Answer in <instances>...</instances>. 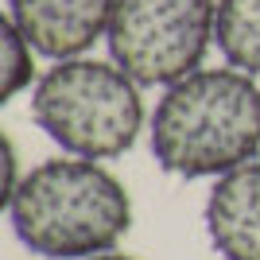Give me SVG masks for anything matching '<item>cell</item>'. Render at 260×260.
Instances as JSON below:
<instances>
[{
    "label": "cell",
    "mask_w": 260,
    "mask_h": 260,
    "mask_svg": "<svg viewBox=\"0 0 260 260\" xmlns=\"http://www.w3.org/2000/svg\"><path fill=\"white\" fill-rule=\"evenodd\" d=\"M31 117L66 155L113 159L144 128L140 82L105 58H62L35 82Z\"/></svg>",
    "instance_id": "obj_3"
},
{
    "label": "cell",
    "mask_w": 260,
    "mask_h": 260,
    "mask_svg": "<svg viewBox=\"0 0 260 260\" xmlns=\"http://www.w3.org/2000/svg\"><path fill=\"white\" fill-rule=\"evenodd\" d=\"M35 54L39 51L27 43V35L4 16V20H0V78H4L0 93H4V101H12L16 93H23V89L31 86V82H39V78H35Z\"/></svg>",
    "instance_id": "obj_8"
},
{
    "label": "cell",
    "mask_w": 260,
    "mask_h": 260,
    "mask_svg": "<svg viewBox=\"0 0 260 260\" xmlns=\"http://www.w3.org/2000/svg\"><path fill=\"white\" fill-rule=\"evenodd\" d=\"M152 155L179 179H221L260 155V82L233 66H198L163 86L155 101Z\"/></svg>",
    "instance_id": "obj_1"
},
{
    "label": "cell",
    "mask_w": 260,
    "mask_h": 260,
    "mask_svg": "<svg viewBox=\"0 0 260 260\" xmlns=\"http://www.w3.org/2000/svg\"><path fill=\"white\" fill-rule=\"evenodd\" d=\"M214 47L225 66L260 78V0H217Z\"/></svg>",
    "instance_id": "obj_7"
},
{
    "label": "cell",
    "mask_w": 260,
    "mask_h": 260,
    "mask_svg": "<svg viewBox=\"0 0 260 260\" xmlns=\"http://www.w3.org/2000/svg\"><path fill=\"white\" fill-rule=\"evenodd\" d=\"M86 260H136V256H124V252H98V256H86Z\"/></svg>",
    "instance_id": "obj_9"
},
{
    "label": "cell",
    "mask_w": 260,
    "mask_h": 260,
    "mask_svg": "<svg viewBox=\"0 0 260 260\" xmlns=\"http://www.w3.org/2000/svg\"><path fill=\"white\" fill-rule=\"evenodd\" d=\"M206 233L225 260H260V159L214 183L206 198Z\"/></svg>",
    "instance_id": "obj_6"
},
{
    "label": "cell",
    "mask_w": 260,
    "mask_h": 260,
    "mask_svg": "<svg viewBox=\"0 0 260 260\" xmlns=\"http://www.w3.org/2000/svg\"><path fill=\"white\" fill-rule=\"evenodd\" d=\"M16 237L47 260H86L113 252L132 225V198L98 159H47L20 175L8 194Z\"/></svg>",
    "instance_id": "obj_2"
},
{
    "label": "cell",
    "mask_w": 260,
    "mask_h": 260,
    "mask_svg": "<svg viewBox=\"0 0 260 260\" xmlns=\"http://www.w3.org/2000/svg\"><path fill=\"white\" fill-rule=\"evenodd\" d=\"M214 20L217 0H117L109 54L140 86H175L202 66Z\"/></svg>",
    "instance_id": "obj_4"
},
{
    "label": "cell",
    "mask_w": 260,
    "mask_h": 260,
    "mask_svg": "<svg viewBox=\"0 0 260 260\" xmlns=\"http://www.w3.org/2000/svg\"><path fill=\"white\" fill-rule=\"evenodd\" d=\"M117 0H8V20L39 54L62 62L78 58L109 35Z\"/></svg>",
    "instance_id": "obj_5"
}]
</instances>
